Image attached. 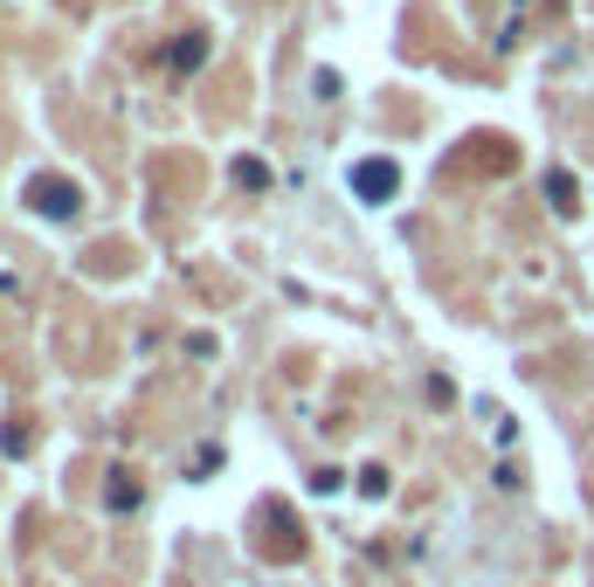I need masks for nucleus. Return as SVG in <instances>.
Wrapping results in <instances>:
<instances>
[{"label": "nucleus", "mask_w": 594, "mask_h": 587, "mask_svg": "<svg viewBox=\"0 0 594 587\" xmlns=\"http://www.w3.org/2000/svg\"><path fill=\"white\" fill-rule=\"evenodd\" d=\"M29 208L42 221H76V208H84V187L63 181V173H35L29 181Z\"/></svg>", "instance_id": "obj_1"}, {"label": "nucleus", "mask_w": 594, "mask_h": 587, "mask_svg": "<svg viewBox=\"0 0 594 587\" xmlns=\"http://www.w3.org/2000/svg\"><path fill=\"white\" fill-rule=\"evenodd\" d=\"M353 194L359 200H395L401 194V166L380 160V152H374V160H353Z\"/></svg>", "instance_id": "obj_2"}, {"label": "nucleus", "mask_w": 594, "mask_h": 587, "mask_svg": "<svg viewBox=\"0 0 594 587\" xmlns=\"http://www.w3.org/2000/svg\"><path fill=\"white\" fill-rule=\"evenodd\" d=\"M201 63H208V35H201V29H187V35L166 48V69H173V76H187V69H201Z\"/></svg>", "instance_id": "obj_3"}, {"label": "nucleus", "mask_w": 594, "mask_h": 587, "mask_svg": "<svg viewBox=\"0 0 594 587\" xmlns=\"http://www.w3.org/2000/svg\"><path fill=\"white\" fill-rule=\"evenodd\" d=\"M105 512H139V483H132V470H111V483H105Z\"/></svg>", "instance_id": "obj_4"}, {"label": "nucleus", "mask_w": 594, "mask_h": 587, "mask_svg": "<svg viewBox=\"0 0 594 587\" xmlns=\"http://www.w3.org/2000/svg\"><path fill=\"white\" fill-rule=\"evenodd\" d=\"M547 200H553L560 215H574V208H581V187H574V173H566V166L547 173Z\"/></svg>", "instance_id": "obj_5"}, {"label": "nucleus", "mask_w": 594, "mask_h": 587, "mask_svg": "<svg viewBox=\"0 0 594 587\" xmlns=\"http://www.w3.org/2000/svg\"><path fill=\"white\" fill-rule=\"evenodd\" d=\"M471 145H477L471 160H477L484 173H505V166H511V152H505V139H471Z\"/></svg>", "instance_id": "obj_6"}, {"label": "nucleus", "mask_w": 594, "mask_h": 587, "mask_svg": "<svg viewBox=\"0 0 594 587\" xmlns=\"http://www.w3.org/2000/svg\"><path fill=\"white\" fill-rule=\"evenodd\" d=\"M29 422H8V428H0V449H8V456H29Z\"/></svg>", "instance_id": "obj_7"}, {"label": "nucleus", "mask_w": 594, "mask_h": 587, "mask_svg": "<svg viewBox=\"0 0 594 587\" xmlns=\"http://www.w3.org/2000/svg\"><path fill=\"white\" fill-rule=\"evenodd\" d=\"M236 187H270V166L263 160H236Z\"/></svg>", "instance_id": "obj_8"}, {"label": "nucleus", "mask_w": 594, "mask_h": 587, "mask_svg": "<svg viewBox=\"0 0 594 587\" xmlns=\"http://www.w3.org/2000/svg\"><path fill=\"white\" fill-rule=\"evenodd\" d=\"M359 491H367V498H387V470L367 464V470H359Z\"/></svg>", "instance_id": "obj_9"}]
</instances>
